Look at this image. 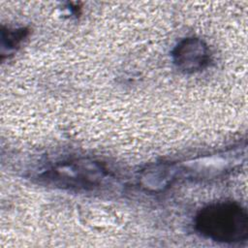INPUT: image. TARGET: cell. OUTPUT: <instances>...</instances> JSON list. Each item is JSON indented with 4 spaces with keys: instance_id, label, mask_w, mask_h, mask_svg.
I'll return each instance as SVG.
<instances>
[{
    "instance_id": "7a4b0ae2",
    "label": "cell",
    "mask_w": 248,
    "mask_h": 248,
    "mask_svg": "<svg viewBox=\"0 0 248 248\" xmlns=\"http://www.w3.org/2000/svg\"><path fill=\"white\" fill-rule=\"evenodd\" d=\"M172 58L177 68L183 72L192 73L207 65L209 49L201 39L186 38L180 41L172 50Z\"/></svg>"
},
{
    "instance_id": "6da1fadb",
    "label": "cell",
    "mask_w": 248,
    "mask_h": 248,
    "mask_svg": "<svg viewBox=\"0 0 248 248\" xmlns=\"http://www.w3.org/2000/svg\"><path fill=\"white\" fill-rule=\"evenodd\" d=\"M195 228L202 235L217 242H241L248 237V213L234 202H213L198 212Z\"/></svg>"
}]
</instances>
